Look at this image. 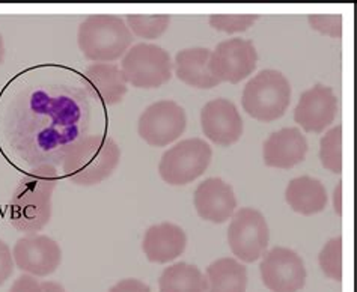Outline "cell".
<instances>
[{
	"mask_svg": "<svg viewBox=\"0 0 357 292\" xmlns=\"http://www.w3.org/2000/svg\"><path fill=\"white\" fill-rule=\"evenodd\" d=\"M59 174L50 164L32 169L24 175L9 201V223L18 232L33 235L52 219V199Z\"/></svg>",
	"mask_w": 357,
	"mask_h": 292,
	"instance_id": "1",
	"label": "cell"
},
{
	"mask_svg": "<svg viewBox=\"0 0 357 292\" xmlns=\"http://www.w3.org/2000/svg\"><path fill=\"white\" fill-rule=\"evenodd\" d=\"M121 162V148L112 137L89 135L67 146L63 175L73 184L92 187L114 175Z\"/></svg>",
	"mask_w": 357,
	"mask_h": 292,
	"instance_id": "2",
	"label": "cell"
},
{
	"mask_svg": "<svg viewBox=\"0 0 357 292\" xmlns=\"http://www.w3.org/2000/svg\"><path fill=\"white\" fill-rule=\"evenodd\" d=\"M77 44L88 61L112 63L128 52L133 44V33L124 18L118 15H89L79 26Z\"/></svg>",
	"mask_w": 357,
	"mask_h": 292,
	"instance_id": "3",
	"label": "cell"
},
{
	"mask_svg": "<svg viewBox=\"0 0 357 292\" xmlns=\"http://www.w3.org/2000/svg\"><path fill=\"white\" fill-rule=\"evenodd\" d=\"M291 102V84L278 70H262L246 83L243 110L259 122H273L285 115Z\"/></svg>",
	"mask_w": 357,
	"mask_h": 292,
	"instance_id": "4",
	"label": "cell"
},
{
	"mask_svg": "<svg viewBox=\"0 0 357 292\" xmlns=\"http://www.w3.org/2000/svg\"><path fill=\"white\" fill-rule=\"evenodd\" d=\"M121 71L128 84L137 89H155L172 79L174 63L163 47L149 43L131 45L122 56Z\"/></svg>",
	"mask_w": 357,
	"mask_h": 292,
	"instance_id": "5",
	"label": "cell"
},
{
	"mask_svg": "<svg viewBox=\"0 0 357 292\" xmlns=\"http://www.w3.org/2000/svg\"><path fill=\"white\" fill-rule=\"evenodd\" d=\"M211 158L213 148L204 139H184L165 151L158 163V175L169 185H187L205 174Z\"/></svg>",
	"mask_w": 357,
	"mask_h": 292,
	"instance_id": "6",
	"label": "cell"
},
{
	"mask_svg": "<svg viewBox=\"0 0 357 292\" xmlns=\"http://www.w3.org/2000/svg\"><path fill=\"white\" fill-rule=\"evenodd\" d=\"M228 246L237 261L253 263L267 252L270 241L268 223L259 210L240 208L231 217L228 228Z\"/></svg>",
	"mask_w": 357,
	"mask_h": 292,
	"instance_id": "7",
	"label": "cell"
},
{
	"mask_svg": "<svg viewBox=\"0 0 357 292\" xmlns=\"http://www.w3.org/2000/svg\"><path fill=\"white\" fill-rule=\"evenodd\" d=\"M185 128V110L172 100L153 102L140 113L137 121L139 137L154 148H165L176 142Z\"/></svg>",
	"mask_w": 357,
	"mask_h": 292,
	"instance_id": "8",
	"label": "cell"
},
{
	"mask_svg": "<svg viewBox=\"0 0 357 292\" xmlns=\"http://www.w3.org/2000/svg\"><path fill=\"white\" fill-rule=\"evenodd\" d=\"M261 280L270 292H300L306 285V267L293 249L276 246L267 250L259 263Z\"/></svg>",
	"mask_w": 357,
	"mask_h": 292,
	"instance_id": "9",
	"label": "cell"
},
{
	"mask_svg": "<svg viewBox=\"0 0 357 292\" xmlns=\"http://www.w3.org/2000/svg\"><path fill=\"white\" fill-rule=\"evenodd\" d=\"M258 62L257 47L243 38L222 41L211 50L210 70L219 83L237 84L253 74Z\"/></svg>",
	"mask_w": 357,
	"mask_h": 292,
	"instance_id": "10",
	"label": "cell"
},
{
	"mask_svg": "<svg viewBox=\"0 0 357 292\" xmlns=\"http://www.w3.org/2000/svg\"><path fill=\"white\" fill-rule=\"evenodd\" d=\"M17 268L33 277H47L61 267L62 250L58 241L47 235H24L13 249Z\"/></svg>",
	"mask_w": 357,
	"mask_h": 292,
	"instance_id": "11",
	"label": "cell"
},
{
	"mask_svg": "<svg viewBox=\"0 0 357 292\" xmlns=\"http://www.w3.org/2000/svg\"><path fill=\"white\" fill-rule=\"evenodd\" d=\"M337 112V98L331 86L317 83L300 93L294 109L296 124L306 133H323L331 127Z\"/></svg>",
	"mask_w": 357,
	"mask_h": 292,
	"instance_id": "12",
	"label": "cell"
},
{
	"mask_svg": "<svg viewBox=\"0 0 357 292\" xmlns=\"http://www.w3.org/2000/svg\"><path fill=\"white\" fill-rule=\"evenodd\" d=\"M201 128L205 137L220 146L237 144L244 125L237 106L227 98H215L201 110Z\"/></svg>",
	"mask_w": 357,
	"mask_h": 292,
	"instance_id": "13",
	"label": "cell"
},
{
	"mask_svg": "<svg viewBox=\"0 0 357 292\" xmlns=\"http://www.w3.org/2000/svg\"><path fill=\"white\" fill-rule=\"evenodd\" d=\"M193 205L202 220L223 224L237 211V197L231 184L222 178H206L196 187Z\"/></svg>",
	"mask_w": 357,
	"mask_h": 292,
	"instance_id": "14",
	"label": "cell"
},
{
	"mask_svg": "<svg viewBox=\"0 0 357 292\" xmlns=\"http://www.w3.org/2000/svg\"><path fill=\"white\" fill-rule=\"evenodd\" d=\"M309 144L297 127H285L271 133L262 146V160L267 167L293 169L303 163Z\"/></svg>",
	"mask_w": 357,
	"mask_h": 292,
	"instance_id": "15",
	"label": "cell"
},
{
	"mask_svg": "<svg viewBox=\"0 0 357 292\" xmlns=\"http://www.w3.org/2000/svg\"><path fill=\"white\" fill-rule=\"evenodd\" d=\"M187 247V235L175 223H157L149 226L144 235L142 250L149 262L169 263L180 258Z\"/></svg>",
	"mask_w": 357,
	"mask_h": 292,
	"instance_id": "16",
	"label": "cell"
},
{
	"mask_svg": "<svg viewBox=\"0 0 357 292\" xmlns=\"http://www.w3.org/2000/svg\"><path fill=\"white\" fill-rule=\"evenodd\" d=\"M211 50L206 47H189L176 53L174 71L176 79L196 89H213L220 84L210 70Z\"/></svg>",
	"mask_w": 357,
	"mask_h": 292,
	"instance_id": "17",
	"label": "cell"
},
{
	"mask_svg": "<svg viewBox=\"0 0 357 292\" xmlns=\"http://www.w3.org/2000/svg\"><path fill=\"white\" fill-rule=\"evenodd\" d=\"M285 201L289 208L302 215H315L323 213L328 202L324 184L309 175L291 180L285 188Z\"/></svg>",
	"mask_w": 357,
	"mask_h": 292,
	"instance_id": "18",
	"label": "cell"
},
{
	"mask_svg": "<svg viewBox=\"0 0 357 292\" xmlns=\"http://www.w3.org/2000/svg\"><path fill=\"white\" fill-rule=\"evenodd\" d=\"M84 79L106 106L119 105L128 92L124 74L115 63H92L84 71Z\"/></svg>",
	"mask_w": 357,
	"mask_h": 292,
	"instance_id": "19",
	"label": "cell"
},
{
	"mask_svg": "<svg viewBox=\"0 0 357 292\" xmlns=\"http://www.w3.org/2000/svg\"><path fill=\"white\" fill-rule=\"evenodd\" d=\"M206 292H246L249 284L248 268L236 258L213 261L205 270Z\"/></svg>",
	"mask_w": 357,
	"mask_h": 292,
	"instance_id": "20",
	"label": "cell"
},
{
	"mask_svg": "<svg viewBox=\"0 0 357 292\" xmlns=\"http://www.w3.org/2000/svg\"><path fill=\"white\" fill-rule=\"evenodd\" d=\"M158 292H206L205 275L193 263H172L158 277Z\"/></svg>",
	"mask_w": 357,
	"mask_h": 292,
	"instance_id": "21",
	"label": "cell"
},
{
	"mask_svg": "<svg viewBox=\"0 0 357 292\" xmlns=\"http://www.w3.org/2000/svg\"><path fill=\"white\" fill-rule=\"evenodd\" d=\"M319 162L328 172L342 174V125L327 130L319 139Z\"/></svg>",
	"mask_w": 357,
	"mask_h": 292,
	"instance_id": "22",
	"label": "cell"
},
{
	"mask_svg": "<svg viewBox=\"0 0 357 292\" xmlns=\"http://www.w3.org/2000/svg\"><path fill=\"white\" fill-rule=\"evenodd\" d=\"M130 32L142 38V40H157L162 36L169 24H171V15H133L130 14L126 18Z\"/></svg>",
	"mask_w": 357,
	"mask_h": 292,
	"instance_id": "23",
	"label": "cell"
},
{
	"mask_svg": "<svg viewBox=\"0 0 357 292\" xmlns=\"http://www.w3.org/2000/svg\"><path fill=\"white\" fill-rule=\"evenodd\" d=\"M318 263L323 275L335 282H342V237L328 240L319 250Z\"/></svg>",
	"mask_w": 357,
	"mask_h": 292,
	"instance_id": "24",
	"label": "cell"
},
{
	"mask_svg": "<svg viewBox=\"0 0 357 292\" xmlns=\"http://www.w3.org/2000/svg\"><path fill=\"white\" fill-rule=\"evenodd\" d=\"M259 18V15H210L208 24L214 31L225 32V33H241L249 31L252 24Z\"/></svg>",
	"mask_w": 357,
	"mask_h": 292,
	"instance_id": "25",
	"label": "cell"
},
{
	"mask_svg": "<svg viewBox=\"0 0 357 292\" xmlns=\"http://www.w3.org/2000/svg\"><path fill=\"white\" fill-rule=\"evenodd\" d=\"M307 23L312 27L314 31L318 33L335 38V40H340L342 38V15H307Z\"/></svg>",
	"mask_w": 357,
	"mask_h": 292,
	"instance_id": "26",
	"label": "cell"
},
{
	"mask_svg": "<svg viewBox=\"0 0 357 292\" xmlns=\"http://www.w3.org/2000/svg\"><path fill=\"white\" fill-rule=\"evenodd\" d=\"M14 267L15 263L11 249L3 240H0V286L5 285L9 277L13 276Z\"/></svg>",
	"mask_w": 357,
	"mask_h": 292,
	"instance_id": "27",
	"label": "cell"
},
{
	"mask_svg": "<svg viewBox=\"0 0 357 292\" xmlns=\"http://www.w3.org/2000/svg\"><path fill=\"white\" fill-rule=\"evenodd\" d=\"M8 292H43L41 282L31 275H22L18 277Z\"/></svg>",
	"mask_w": 357,
	"mask_h": 292,
	"instance_id": "28",
	"label": "cell"
},
{
	"mask_svg": "<svg viewBox=\"0 0 357 292\" xmlns=\"http://www.w3.org/2000/svg\"><path fill=\"white\" fill-rule=\"evenodd\" d=\"M109 292H151V288L139 279H122Z\"/></svg>",
	"mask_w": 357,
	"mask_h": 292,
	"instance_id": "29",
	"label": "cell"
},
{
	"mask_svg": "<svg viewBox=\"0 0 357 292\" xmlns=\"http://www.w3.org/2000/svg\"><path fill=\"white\" fill-rule=\"evenodd\" d=\"M333 208H335V213L341 217L342 215V183L337 184L333 192Z\"/></svg>",
	"mask_w": 357,
	"mask_h": 292,
	"instance_id": "30",
	"label": "cell"
},
{
	"mask_svg": "<svg viewBox=\"0 0 357 292\" xmlns=\"http://www.w3.org/2000/svg\"><path fill=\"white\" fill-rule=\"evenodd\" d=\"M41 286H43V292H67L61 284H56V282H50V280H45L41 282Z\"/></svg>",
	"mask_w": 357,
	"mask_h": 292,
	"instance_id": "31",
	"label": "cell"
},
{
	"mask_svg": "<svg viewBox=\"0 0 357 292\" xmlns=\"http://www.w3.org/2000/svg\"><path fill=\"white\" fill-rule=\"evenodd\" d=\"M5 61V43H3V36L0 35V65Z\"/></svg>",
	"mask_w": 357,
	"mask_h": 292,
	"instance_id": "32",
	"label": "cell"
}]
</instances>
